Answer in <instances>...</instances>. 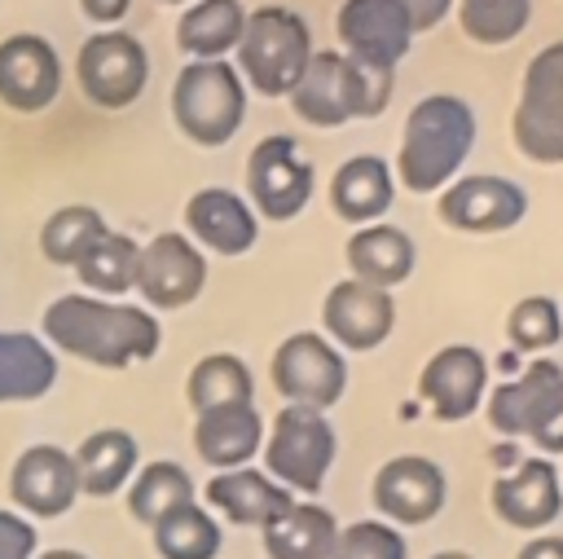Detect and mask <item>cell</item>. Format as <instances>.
I'll return each mask as SVG.
<instances>
[{
	"label": "cell",
	"mask_w": 563,
	"mask_h": 559,
	"mask_svg": "<svg viewBox=\"0 0 563 559\" xmlns=\"http://www.w3.org/2000/svg\"><path fill=\"white\" fill-rule=\"evenodd\" d=\"M75 84L79 92L101 106V110H128L145 84H150V53L136 35L128 31H97L79 44V57H75Z\"/></svg>",
	"instance_id": "obj_8"
},
{
	"label": "cell",
	"mask_w": 563,
	"mask_h": 559,
	"mask_svg": "<svg viewBox=\"0 0 563 559\" xmlns=\"http://www.w3.org/2000/svg\"><path fill=\"white\" fill-rule=\"evenodd\" d=\"M321 326H325V339L334 348L369 352L391 335L396 299H391V291H378V286H365L356 277H343V282L330 286V295L321 304Z\"/></svg>",
	"instance_id": "obj_17"
},
{
	"label": "cell",
	"mask_w": 563,
	"mask_h": 559,
	"mask_svg": "<svg viewBox=\"0 0 563 559\" xmlns=\"http://www.w3.org/2000/svg\"><path fill=\"white\" fill-rule=\"evenodd\" d=\"M194 449L216 471L251 467V458L264 449V418H260V409L251 401L246 405L202 409L198 423H194Z\"/></svg>",
	"instance_id": "obj_21"
},
{
	"label": "cell",
	"mask_w": 563,
	"mask_h": 559,
	"mask_svg": "<svg viewBox=\"0 0 563 559\" xmlns=\"http://www.w3.org/2000/svg\"><path fill=\"white\" fill-rule=\"evenodd\" d=\"M40 339L53 352L79 357L101 370H128L150 361L163 343L158 317L141 304H119L101 295H57L40 317Z\"/></svg>",
	"instance_id": "obj_1"
},
{
	"label": "cell",
	"mask_w": 563,
	"mask_h": 559,
	"mask_svg": "<svg viewBox=\"0 0 563 559\" xmlns=\"http://www.w3.org/2000/svg\"><path fill=\"white\" fill-rule=\"evenodd\" d=\"M185 238L211 255H246L260 238V216L233 189L207 185L185 202Z\"/></svg>",
	"instance_id": "obj_19"
},
{
	"label": "cell",
	"mask_w": 563,
	"mask_h": 559,
	"mask_svg": "<svg viewBox=\"0 0 563 559\" xmlns=\"http://www.w3.org/2000/svg\"><path fill=\"white\" fill-rule=\"evenodd\" d=\"M185 396H189L194 414L220 409V405H246V401H255V379H251V370H246L242 357H233V352H207L189 370Z\"/></svg>",
	"instance_id": "obj_32"
},
{
	"label": "cell",
	"mask_w": 563,
	"mask_h": 559,
	"mask_svg": "<svg viewBox=\"0 0 563 559\" xmlns=\"http://www.w3.org/2000/svg\"><path fill=\"white\" fill-rule=\"evenodd\" d=\"M207 286V255L185 233H154L136 260V286L150 308H185Z\"/></svg>",
	"instance_id": "obj_12"
},
{
	"label": "cell",
	"mask_w": 563,
	"mask_h": 559,
	"mask_svg": "<svg viewBox=\"0 0 563 559\" xmlns=\"http://www.w3.org/2000/svg\"><path fill=\"white\" fill-rule=\"evenodd\" d=\"M9 497L18 506V515H35V519H57L75 506L79 497V475H75V458L62 445H26L13 458L9 471Z\"/></svg>",
	"instance_id": "obj_16"
},
{
	"label": "cell",
	"mask_w": 563,
	"mask_h": 559,
	"mask_svg": "<svg viewBox=\"0 0 563 559\" xmlns=\"http://www.w3.org/2000/svg\"><path fill=\"white\" fill-rule=\"evenodd\" d=\"M185 502H194V480L172 458H158V462L136 467V475L128 480V515L136 524H150L154 528L163 515H172Z\"/></svg>",
	"instance_id": "obj_31"
},
{
	"label": "cell",
	"mask_w": 563,
	"mask_h": 559,
	"mask_svg": "<svg viewBox=\"0 0 563 559\" xmlns=\"http://www.w3.org/2000/svg\"><path fill=\"white\" fill-rule=\"evenodd\" d=\"M238 75L260 92V97H290L299 84L308 57H312V31L308 22L286 9V4H260L242 22L238 40Z\"/></svg>",
	"instance_id": "obj_4"
},
{
	"label": "cell",
	"mask_w": 563,
	"mask_h": 559,
	"mask_svg": "<svg viewBox=\"0 0 563 559\" xmlns=\"http://www.w3.org/2000/svg\"><path fill=\"white\" fill-rule=\"evenodd\" d=\"M506 335H510V343L519 352H545V348H554L559 335H563V308H559V299H550V295H523L510 308V317H506Z\"/></svg>",
	"instance_id": "obj_36"
},
{
	"label": "cell",
	"mask_w": 563,
	"mask_h": 559,
	"mask_svg": "<svg viewBox=\"0 0 563 559\" xmlns=\"http://www.w3.org/2000/svg\"><path fill=\"white\" fill-rule=\"evenodd\" d=\"M57 383V352L31 330H0V405H31Z\"/></svg>",
	"instance_id": "obj_24"
},
{
	"label": "cell",
	"mask_w": 563,
	"mask_h": 559,
	"mask_svg": "<svg viewBox=\"0 0 563 559\" xmlns=\"http://www.w3.org/2000/svg\"><path fill=\"white\" fill-rule=\"evenodd\" d=\"M172 119L194 145H224L238 136L246 119V84L242 75L220 62H189L172 84Z\"/></svg>",
	"instance_id": "obj_5"
},
{
	"label": "cell",
	"mask_w": 563,
	"mask_h": 559,
	"mask_svg": "<svg viewBox=\"0 0 563 559\" xmlns=\"http://www.w3.org/2000/svg\"><path fill=\"white\" fill-rule=\"evenodd\" d=\"M207 502L229 519V524H242V528H264L273 524L290 502L295 493L282 489L273 475L264 471H251V467H233V471H216L207 480Z\"/></svg>",
	"instance_id": "obj_22"
},
{
	"label": "cell",
	"mask_w": 563,
	"mask_h": 559,
	"mask_svg": "<svg viewBox=\"0 0 563 559\" xmlns=\"http://www.w3.org/2000/svg\"><path fill=\"white\" fill-rule=\"evenodd\" d=\"M330 462H334V427H330L325 409L282 405L273 418V431L264 440V475H273L290 493L317 497Z\"/></svg>",
	"instance_id": "obj_6"
},
{
	"label": "cell",
	"mask_w": 563,
	"mask_h": 559,
	"mask_svg": "<svg viewBox=\"0 0 563 559\" xmlns=\"http://www.w3.org/2000/svg\"><path fill=\"white\" fill-rule=\"evenodd\" d=\"M488 502H493L497 519L510 524V528L537 533V528L554 524L559 511H563V484H559L554 462H545V458L519 462L515 471H506V475L493 480Z\"/></svg>",
	"instance_id": "obj_20"
},
{
	"label": "cell",
	"mask_w": 563,
	"mask_h": 559,
	"mask_svg": "<svg viewBox=\"0 0 563 559\" xmlns=\"http://www.w3.org/2000/svg\"><path fill=\"white\" fill-rule=\"evenodd\" d=\"M312 163L303 158L299 141L295 136H264L255 141L251 158H246V198H251V211L282 224V220H295L308 198H312Z\"/></svg>",
	"instance_id": "obj_9"
},
{
	"label": "cell",
	"mask_w": 563,
	"mask_h": 559,
	"mask_svg": "<svg viewBox=\"0 0 563 559\" xmlns=\"http://www.w3.org/2000/svg\"><path fill=\"white\" fill-rule=\"evenodd\" d=\"M330 559H405V537L387 519H356L339 528Z\"/></svg>",
	"instance_id": "obj_37"
},
{
	"label": "cell",
	"mask_w": 563,
	"mask_h": 559,
	"mask_svg": "<svg viewBox=\"0 0 563 559\" xmlns=\"http://www.w3.org/2000/svg\"><path fill=\"white\" fill-rule=\"evenodd\" d=\"M400 4V13L409 18V31L418 35V31H435L444 18H449V9H453V0H396Z\"/></svg>",
	"instance_id": "obj_40"
},
{
	"label": "cell",
	"mask_w": 563,
	"mask_h": 559,
	"mask_svg": "<svg viewBox=\"0 0 563 559\" xmlns=\"http://www.w3.org/2000/svg\"><path fill=\"white\" fill-rule=\"evenodd\" d=\"M35 546H40L35 524L0 506V559H35Z\"/></svg>",
	"instance_id": "obj_39"
},
{
	"label": "cell",
	"mask_w": 563,
	"mask_h": 559,
	"mask_svg": "<svg viewBox=\"0 0 563 559\" xmlns=\"http://www.w3.org/2000/svg\"><path fill=\"white\" fill-rule=\"evenodd\" d=\"M158 4H189V0H158Z\"/></svg>",
	"instance_id": "obj_45"
},
{
	"label": "cell",
	"mask_w": 563,
	"mask_h": 559,
	"mask_svg": "<svg viewBox=\"0 0 563 559\" xmlns=\"http://www.w3.org/2000/svg\"><path fill=\"white\" fill-rule=\"evenodd\" d=\"M35 559H88V555L84 550H70V546H57V550H44V555L35 550Z\"/></svg>",
	"instance_id": "obj_43"
},
{
	"label": "cell",
	"mask_w": 563,
	"mask_h": 559,
	"mask_svg": "<svg viewBox=\"0 0 563 559\" xmlns=\"http://www.w3.org/2000/svg\"><path fill=\"white\" fill-rule=\"evenodd\" d=\"M440 220L457 233H506L528 216V194L510 176H457L440 189Z\"/></svg>",
	"instance_id": "obj_11"
},
{
	"label": "cell",
	"mask_w": 563,
	"mask_h": 559,
	"mask_svg": "<svg viewBox=\"0 0 563 559\" xmlns=\"http://www.w3.org/2000/svg\"><path fill=\"white\" fill-rule=\"evenodd\" d=\"M75 458V475H79V493L88 497H110L119 493L132 475H136V436L123 427H101L92 436L79 440Z\"/></svg>",
	"instance_id": "obj_26"
},
{
	"label": "cell",
	"mask_w": 563,
	"mask_h": 559,
	"mask_svg": "<svg viewBox=\"0 0 563 559\" xmlns=\"http://www.w3.org/2000/svg\"><path fill=\"white\" fill-rule=\"evenodd\" d=\"M396 202V176L378 154H352L330 176V207L347 224H374Z\"/></svg>",
	"instance_id": "obj_23"
},
{
	"label": "cell",
	"mask_w": 563,
	"mask_h": 559,
	"mask_svg": "<svg viewBox=\"0 0 563 559\" xmlns=\"http://www.w3.org/2000/svg\"><path fill=\"white\" fill-rule=\"evenodd\" d=\"M242 22H246L242 0H189L176 22V44L194 62H220L238 48Z\"/></svg>",
	"instance_id": "obj_27"
},
{
	"label": "cell",
	"mask_w": 563,
	"mask_h": 559,
	"mask_svg": "<svg viewBox=\"0 0 563 559\" xmlns=\"http://www.w3.org/2000/svg\"><path fill=\"white\" fill-rule=\"evenodd\" d=\"M334 31H339V53L374 70H396V62L413 44L409 18L400 13L396 0H343Z\"/></svg>",
	"instance_id": "obj_13"
},
{
	"label": "cell",
	"mask_w": 563,
	"mask_h": 559,
	"mask_svg": "<svg viewBox=\"0 0 563 559\" xmlns=\"http://www.w3.org/2000/svg\"><path fill=\"white\" fill-rule=\"evenodd\" d=\"M488 392V361L471 343H449L440 348L422 374H418V396L431 405L440 423H462L484 405Z\"/></svg>",
	"instance_id": "obj_18"
},
{
	"label": "cell",
	"mask_w": 563,
	"mask_h": 559,
	"mask_svg": "<svg viewBox=\"0 0 563 559\" xmlns=\"http://www.w3.org/2000/svg\"><path fill=\"white\" fill-rule=\"evenodd\" d=\"M528 18H532V0H457L462 35L484 48H501L519 40L528 31Z\"/></svg>",
	"instance_id": "obj_35"
},
{
	"label": "cell",
	"mask_w": 563,
	"mask_h": 559,
	"mask_svg": "<svg viewBox=\"0 0 563 559\" xmlns=\"http://www.w3.org/2000/svg\"><path fill=\"white\" fill-rule=\"evenodd\" d=\"M444 471L422 458V453H400V458H387L378 471H374V484H369V497L378 506V515L387 524H427L440 515L444 506Z\"/></svg>",
	"instance_id": "obj_14"
},
{
	"label": "cell",
	"mask_w": 563,
	"mask_h": 559,
	"mask_svg": "<svg viewBox=\"0 0 563 559\" xmlns=\"http://www.w3.org/2000/svg\"><path fill=\"white\" fill-rule=\"evenodd\" d=\"M273 387L286 396V405H312L330 409L347 387V361L343 348H334L317 330H295L273 352Z\"/></svg>",
	"instance_id": "obj_10"
},
{
	"label": "cell",
	"mask_w": 563,
	"mask_h": 559,
	"mask_svg": "<svg viewBox=\"0 0 563 559\" xmlns=\"http://www.w3.org/2000/svg\"><path fill=\"white\" fill-rule=\"evenodd\" d=\"M515 559H563V537H550V533H541V537L523 541Z\"/></svg>",
	"instance_id": "obj_42"
},
{
	"label": "cell",
	"mask_w": 563,
	"mask_h": 559,
	"mask_svg": "<svg viewBox=\"0 0 563 559\" xmlns=\"http://www.w3.org/2000/svg\"><path fill=\"white\" fill-rule=\"evenodd\" d=\"M391 101V70L361 66L339 48H312L299 84L290 88V110L312 128H343L347 119H374Z\"/></svg>",
	"instance_id": "obj_3"
},
{
	"label": "cell",
	"mask_w": 563,
	"mask_h": 559,
	"mask_svg": "<svg viewBox=\"0 0 563 559\" xmlns=\"http://www.w3.org/2000/svg\"><path fill=\"white\" fill-rule=\"evenodd\" d=\"M471 145H475L471 106L453 92H431L405 119L391 176L413 194H435L449 180H457V167L466 163Z\"/></svg>",
	"instance_id": "obj_2"
},
{
	"label": "cell",
	"mask_w": 563,
	"mask_h": 559,
	"mask_svg": "<svg viewBox=\"0 0 563 559\" xmlns=\"http://www.w3.org/2000/svg\"><path fill=\"white\" fill-rule=\"evenodd\" d=\"M62 92V57L57 48L35 35L18 31L0 40V101L18 114H40Z\"/></svg>",
	"instance_id": "obj_15"
},
{
	"label": "cell",
	"mask_w": 563,
	"mask_h": 559,
	"mask_svg": "<svg viewBox=\"0 0 563 559\" xmlns=\"http://www.w3.org/2000/svg\"><path fill=\"white\" fill-rule=\"evenodd\" d=\"M339 524L317 502H290L273 524H264L268 559H330Z\"/></svg>",
	"instance_id": "obj_28"
},
{
	"label": "cell",
	"mask_w": 563,
	"mask_h": 559,
	"mask_svg": "<svg viewBox=\"0 0 563 559\" xmlns=\"http://www.w3.org/2000/svg\"><path fill=\"white\" fill-rule=\"evenodd\" d=\"M559 379H563V370H559L554 361L541 357V361H532L519 379L493 387V396H484V409H488L493 431H501V436H523L532 409L545 401V392H550Z\"/></svg>",
	"instance_id": "obj_30"
},
{
	"label": "cell",
	"mask_w": 563,
	"mask_h": 559,
	"mask_svg": "<svg viewBox=\"0 0 563 559\" xmlns=\"http://www.w3.org/2000/svg\"><path fill=\"white\" fill-rule=\"evenodd\" d=\"M343 255H347L352 277L365 282V286H378V291L400 286L413 273V260H418L413 238L405 229H396V224H361L347 238Z\"/></svg>",
	"instance_id": "obj_25"
},
{
	"label": "cell",
	"mask_w": 563,
	"mask_h": 559,
	"mask_svg": "<svg viewBox=\"0 0 563 559\" xmlns=\"http://www.w3.org/2000/svg\"><path fill=\"white\" fill-rule=\"evenodd\" d=\"M537 449H545V453H563V379L545 392V401L532 409V418H528V431H523Z\"/></svg>",
	"instance_id": "obj_38"
},
{
	"label": "cell",
	"mask_w": 563,
	"mask_h": 559,
	"mask_svg": "<svg viewBox=\"0 0 563 559\" xmlns=\"http://www.w3.org/2000/svg\"><path fill=\"white\" fill-rule=\"evenodd\" d=\"M220 546H224V533H220L216 515L198 502H185L154 524L158 559H216Z\"/></svg>",
	"instance_id": "obj_33"
},
{
	"label": "cell",
	"mask_w": 563,
	"mask_h": 559,
	"mask_svg": "<svg viewBox=\"0 0 563 559\" xmlns=\"http://www.w3.org/2000/svg\"><path fill=\"white\" fill-rule=\"evenodd\" d=\"M79 9H84L88 22H97V26H114V22L132 9V0H79Z\"/></svg>",
	"instance_id": "obj_41"
},
{
	"label": "cell",
	"mask_w": 563,
	"mask_h": 559,
	"mask_svg": "<svg viewBox=\"0 0 563 559\" xmlns=\"http://www.w3.org/2000/svg\"><path fill=\"white\" fill-rule=\"evenodd\" d=\"M515 150L532 163H563V40L545 44L528 70L510 114Z\"/></svg>",
	"instance_id": "obj_7"
},
{
	"label": "cell",
	"mask_w": 563,
	"mask_h": 559,
	"mask_svg": "<svg viewBox=\"0 0 563 559\" xmlns=\"http://www.w3.org/2000/svg\"><path fill=\"white\" fill-rule=\"evenodd\" d=\"M136 260H141V242L119 229H106L75 260V277L92 295H128L136 286Z\"/></svg>",
	"instance_id": "obj_29"
},
{
	"label": "cell",
	"mask_w": 563,
	"mask_h": 559,
	"mask_svg": "<svg viewBox=\"0 0 563 559\" xmlns=\"http://www.w3.org/2000/svg\"><path fill=\"white\" fill-rule=\"evenodd\" d=\"M431 559H475V555H466V550H440V555H431Z\"/></svg>",
	"instance_id": "obj_44"
},
{
	"label": "cell",
	"mask_w": 563,
	"mask_h": 559,
	"mask_svg": "<svg viewBox=\"0 0 563 559\" xmlns=\"http://www.w3.org/2000/svg\"><path fill=\"white\" fill-rule=\"evenodd\" d=\"M106 216L88 202H70V207H57L44 224H40V255L48 264H62V268H75V260L88 251V242L97 233H106Z\"/></svg>",
	"instance_id": "obj_34"
}]
</instances>
